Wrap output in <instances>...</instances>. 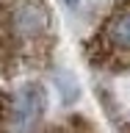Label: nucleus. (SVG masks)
Here are the masks:
<instances>
[{
  "mask_svg": "<svg viewBox=\"0 0 130 133\" xmlns=\"http://www.w3.org/2000/svg\"><path fill=\"white\" fill-rule=\"evenodd\" d=\"M3 31L14 53L25 58H44L53 36V17L44 0H6Z\"/></svg>",
  "mask_w": 130,
  "mask_h": 133,
  "instance_id": "obj_1",
  "label": "nucleus"
},
{
  "mask_svg": "<svg viewBox=\"0 0 130 133\" xmlns=\"http://www.w3.org/2000/svg\"><path fill=\"white\" fill-rule=\"evenodd\" d=\"M86 122H75V125H61V128H56V130H50V133H89L86 128H83Z\"/></svg>",
  "mask_w": 130,
  "mask_h": 133,
  "instance_id": "obj_4",
  "label": "nucleus"
},
{
  "mask_svg": "<svg viewBox=\"0 0 130 133\" xmlns=\"http://www.w3.org/2000/svg\"><path fill=\"white\" fill-rule=\"evenodd\" d=\"M64 3H66L69 8H78V3H80V0H64Z\"/></svg>",
  "mask_w": 130,
  "mask_h": 133,
  "instance_id": "obj_5",
  "label": "nucleus"
},
{
  "mask_svg": "<svg viewBox=\"0 0 130 133\" xmlns=\"http://www.w3.org/2000/svg\"><path fill=\"white\" fill-rule=\"evenodd\" d=\"M91 56L102 66H130V3H119L105 17L91 42Z\"/></svg>",
  "mask_w": 130,
  "mask_h": 133,
  "instance_id": "obj_2",
  "label": "nucleus"
},
{
  "mask_svg": "<svg viewBox=\"0 0 130 133\" xmlns=\"http://www.w3.org/2000/svg\"><path fill=\"white\" fill-rule=\"evenodd\" d=\"M44 86L42 83H22L19 91L14 94L11 111H8V125L14 128V133H33L39 128V119L44 114Z\"/></svg>",
  "mask_w": 130,
  "mask_h": 133,
  "instance_id": "obj_3",
  "label": "nucleus"
}]
</instances>
